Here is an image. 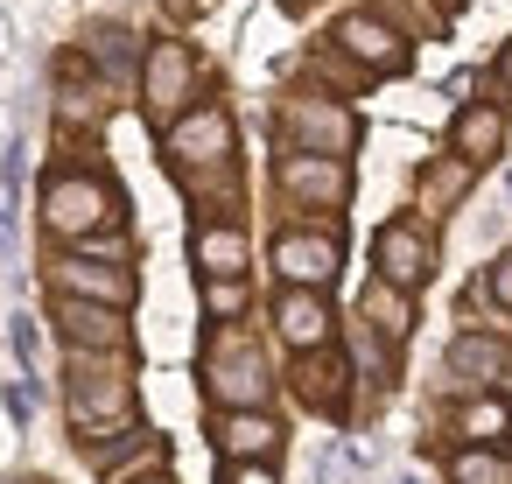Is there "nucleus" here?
Listing matches in <instances>:
<instances>
[{"mask_svg":"<svg viewBox=\"0 0 512 484\" xmlns=\"http://www.w3.org/2000/svg\"><path fill=\"white\" fill-rule=\"evenodd\" d=\"M141 484H169V477H141Z\"/></svg>","mask_w":512,"mask_h":484,"instance_id":"nucleus-31","label":"nucleus"},{"mask_svg":"<svg viewBox=\"0 0 512 484\" xmlns=\"http://www.w3.org/2000/svg\"><path fill=\"white\" fill-rule=\"evenodd\" d=\"M365 330H372V337H386V344H400V337L414 330L407 295H400V288H386V281H372V288H365Z\"/></svg>","mask_w":512,"mask_h":484,"instance_id":"nucleus-19","label":"nucleus"},{"mask_svg":"<svg viewBox=\"0 0 512 484\" xmlns=\"http://www.w3.org/2000/svg\"><path fill=\"white\" fill-rule=\"evenodd\" d=\"M463 183H470V162H435L428 176H421V204H449V197H463Z\"/></svg>","mask_w":512,"mask_h":484,"instance_id":"nucleus-24","label":"nucleus"},{"mask_svg":"<svg viewBox=\"0 0 512 484\" xmlns=\"http://www.w3.org/2000/svg\"><path fill=\"white\" fill-rule=\"evenodd\" d=\"M211 442L225 463H267L281 449V421L267 407H232V414H211Z\"/></svg>","mask_w":512,"mask_h":484,"instance_id":"nucleus-11","label":"nucleus"},{"mask_svg":"<svg viewBox=\"0 0 512 484\" xmlns=\"http://www.w3.org/2000/svg\"><path fill=\"white\" fill-rule=\"evenodd\" d=\"M463 435H470V442H505V435H512V407L470 400V407H463Z\"/></svg>","mask_w":512,"mask_h":484,"instance_id":"nucleus-23","label":"nucleus"},{"mask_svg":"<svg viewBox=\"0 0 512 484\" xmlns=\"http://www.w3.org/2000/svg\"><path fill=\"white\" fill-rule=\"evenodd\" d=\"M281 8H302V0H281Z\"/></svg>","mask_w":512,"mask_h":484,"instance_id":"nucleus-32","label":"nucleus"},{"mask_svg":"<svg viewBox=\"0 0 512 484\" xmlns=\"http://www.w3.org/2000/svg\"><path fill=\"white\" fill-rule=\"evenodd\" d=\"M281 127L295 134V155H330V162H344L351 155V141H358V120L337 106V99H288V113H281Z\"/></svg>","mask_w":512,"mask_h":484,"instance_id":"nucleus-5","label":"nucleus"},{"mask_svg":"<svg viewBox=\"0 0 512 484\" xmlns=\"http://www.w3.org/2000/svg\"><path fill=\"white\" fill-rule=\"evenodd\" d=\"M442 8H456V0H442Z\"/></svg>","mask_w":512,"mask_h":484,"instance_id":"nucleus-34","label":"nucleus"},{"mask_svg":"<svg viewBox=\"0 0 512 484\" xmlns=\"http://www.w3.org/2000/svg\"><path fill=\"white\" fill-rule=\"evenodd\" d=\"M57 330H64L71 351H127V309H99V302L57 295Z\"/></svg>","mask_w":512,"mask_h":484,"instance_id":"nucleus-13","label":"nucleus"},{"mask_svg":"<svg viewBox=\"0 0 512 484\" xmlns=\"http://www.w3.org/2000/svg\"><path fill=\"white\" fill-rule=\"evenodd\" d=\"M225 484H281L274 463H225Z\"/></svg>","mask_w":512,"mask_h":484,"instance_id":"nucleus-27","label":"nucleus"},{"mask_svg":"<svg viewBox=\"0 0 512 484\" xmlns=\"http://www.w3.org/2000/svg\"><path fill=\"white\" fill-rule=\"evenodd\" d=\"M162 463H169V442L162 435H134V449L127 456H113V463H99L106 470V484H141V477H162Z\"/></svg>","mask_w":512,"mask_h":484,"instance_id":"nucleus-20","label":"nucleus"},{"mask_svg":"<svg viewBox=\"0 0 512 484\" xmlns=\"http://www.w3.org/2000/svg\"><path fill=\"white\" fill-rule=\"evenodd\" d=\"M498 85H505V92H512V43H505V50H498Z\"/></svg>","mask_w":512,"mask_h":484,"instance_id":"nucleus-30","label":"nucleus"},{"mask_svg":"<svg viewBox=\"0 0 512 484\" xmlns=\"http://www.w3.org/2000/svg\"><path fill=\"white\" fill-rule=\"evenodd\" d=\"M449 372L470 379V386H498V393H512V351L491 344V337H456V344H449Z\"/></svg>","mask_w":512,"mask_h":484,"instance_id":"nucleus-15","label":"nucleus"},{"mask_svg":"<svg viewBox=\"0 0 512 484\" xmlns=\"http://www.w3.org/2000/svg\"><path fill=\"white\" fill-rule=\"evenodd\" d=\"M169 162H183V169H218V162H232V113H225V106H190V113L169 127Z\"/></svg>","mask_w":512,"mask_h":484,"instance_id":"nucleus-8","label":"nucleus"},{"mask_svg":"<svg viewBox=\"0 0 512 484\" xmlns=\"http://www.w3.org/2000/svg\"><path fill=\"white\" fill-rule=\"evenodd\" d=\"M344 365L330 358V351H302V365H295V393H302V407H316V414H344Z\"/></svg>","mask_w":512,"mask_h":484,"instance_id":"nucleus-16","label":"nucleus"},{"mask_svg":"<svg viewBox=\"0 0 512 484\" xmlns=\"http://www.w3.org/2000/svg\"><path fill=\"white\" fill-rule=\"evenodd\" d=\"M190 253H197L204 281H239V274H246V239H239L232 225H204V232L190 239Z\"/></svg>","mask_w":512,"mask_h":484,"instance_id":"nucleus-18","label":"nucleus"},{"mask_svg":"<svg viewBox=\"0 0 512 484\" xmlns=\"http://www.w3.org/2000/svg\"><path fill=\"white\" fill-rule=\"evenodd\" d=\"M204 309L211 316H239L246 309V281H204Z\"/></svg>","mask_w":512,"mask_h":484,"instance_id":"nucleus-26","label":"nucleus"},{"mask_svg":"<svg viewBox=\"0 0 512 484\" xmlns=\"http://www.w3.org/2000/svg\"><path fill=\"white\" fill-rule=\"evenodd\" d=\"M281 190L316 204V211H337L351 197V169L330 162V155H281Z\"/></svg>","mask_w":512,"mask_h":484,"instance_id":"nucleus-12","label":"nucleus"},{"mask_svg":"<svg viewBox=\"0 0 512 484\" xmlns=\"http://www.w3.org/2000/svg\"><path fill=\"white\" fill-rule=\"evenodd\" d=\"M372 267H379V281L386 288H421L428 274H435V246H428V232L414 225V218H393V225H379V239H372Z\"/></svg>","mask_w":512,"mask_h":484,"instance_id":"nucleus-6","label":"nucleus"},{"mask_svg":"<svg viewBox=\"0 0 512 484\" xmlns=\"http://www.w3.org/2000/svg\"><path fill=\"white\" fill-rule=\"evenodd\" d=\"M505 197H512V176H505Z\"/></svg>","mask_w":512,"mask_h":484,"instance_id":"nucleus-33","label":"nucleus"},{"mask_svg":"<svg viewBox=\"0 0 512 484\" xmlns=\"http://www.w3.org/2000/svg\"><path fill=\"white\" fill-rule=\"evenodd\" d=\"M330 302L316 295V288H281V302H274V330L288 337V351L302 358V351H323L330 344Z\"/></svg>","mask_w":512,"mask_h":484,"instance_id":"nucleus-14","label":"nucleus"},{"mask_svg":"<svg viewBox=\"0 0 512 484\" xmlns=\"http://www.w3.org/2000/svg\"><path fill=\"white\" fill-rule=\"evenodd\" d=\"M36 351H43V344H36V323H29V316H15V358H22L29 372H36Z\"/></svg>","mask_w":512,"mask_h":484,"instance_id":"nucleus-29","label":"nucleus"},{"mask_svg":"<svg viewBox=\"0 0 512 484\" xmlns=\"http://www.w3.org/2000/svg\"><path fill=\"white\" fill-rule=\"evenodd\" d=\"M400 484H414V477H400Z\"/></svg>","mask_w":512,"mask_h":484,"instance_id":"nucleus-35","label":"nucleus"},{"mask_svg":"<svg viewBox=\"0 0 512 484\" xmlns=\"http://www.w3.org/2000/svg\"><path fill=\"white\" fill-rule=\"evenodd\" d=\"M379 22H386L393 36H400V29H414V36H442V15L421 8V0H386V15H379Z\"/></svg>","mask_w":512,"mask_h":484,"instance_id":"nucleus-25","label":"nucleus"},{"mask_svg":"<svg viewBox=\"0 0 512 484\" xmlns=\"http://www.w3.org/2000/svg\"><path fill=\"white\" fill-rule=\"evenodd\" d=\"M50 281H57V295H71V302H99V309H127L134 302V274L127 267H113V260H57L50 267Z\"/></svg>","mask_w":512,"mask_h":484,"instance_id":"nucleus-10","label":"nucleus"},{"mask_svg":"<svg viewBox=\"0 0 512 484\" xmlns=\"http://www.w3.org/2000/svg\"><path fill=\"white\" fill-rule=\"evenodd\" d=\"M449 141H456V162H470V169H477V162H491V155H498V141H505V113H498V106H463Z\"/></svg>","mask_w":512,"mask_h":484,"instance_id":"nucleus-17","label":"nucleus"},{"mask_svg":"<svg viewBox=\"0 0 512 484\" xmlns=\"http://www.w3.org/2000/svg\"><path fill=\"white\" fill-rule=\"evenodd\" d=\"M274 267H281V281L288 288H330L337 281V267H344V246H337V225H323V232H281L274 239Z\"/></svg>","mask_w":512,"mask_h":484,"instance_id":"nucleus-7","label":"nucleus"},{"mask_svg":"<svg viewBox=\"0 0 512 484\" xmlns=\"http://www.w3.org/2000/svg\"><path fill=\"white\" fill-rule=\"evenodd\" d=\"M449 484H512V463L491 449H456L449 456Z\"/></svg>","mask_w":512,"mask_h":484,"instance_id":"nucleus-22","label":"nucleus"},{"mask_svg":"<svg viewBox=\"0 0 512 484\" xmlns=\"http://www.w3.org/2000/svg\"><path fill=\"white\" fill-rule=\"evenodd\" d=\"M484 288H491V302H505V309H512V253H505V260H491Z\"/></svg>","mask_w":512,"mask_h":484,"instance_id":"nucleus-28","label":"nucleus"},{"mask_svg":"<svg viewBox=\"0 0 512 484\" xmlns=\"http://www.w3.org/2000/svg\"><path fill=\"white\" fill-rule=\"evenodd\" d=\"M204 393L218 400V414L260 407L274 393V372H267V358H260V344L246 330H211V344H204Z\"/></svg>","mask_w":512,"mask_h":484,"instance_id":"nucleus-2","label":"nucleus"},{"mask_svg":"<svg viewBox=\"0 0 512 484\" xmlns=\"http://www.w3.org/2000/svg\"><path fill=\"white\" fill-rule=\"evenodd\" d=\"M113 211H120V197H113L106 176L64 169V176L43 183V225H50L57 239H92L99 225H113Z\"/></svg>","mask_w":512,"mask_h":484,"instance_id":"nucleus-3","label":"nucleus"},{"mask_svg":"<svg viewBox=\"0 0 512 484\" xmlns=\"http://www.w3.org/2000/svg\"><path fill=\"white\" fill-rule=\"evenodd\" d=\"M330 43H337L365 78H393V71H407V36H393L379 15H344Z\"/></svg>","mask_w":512,"mask_h":484,"instance_id":"nucleus-9","label":"nucleus"},{"mask_svg":"<svg viewBox=\"0 0 512 484\" xmlns=\"http://www.w3.org/2000/svg\"><path fill=\"white\" fill-rule=\"evenodd\" d=\"M190 92H197V57H190L183 43H155V50L141 57V99H148V113H155L162 127H176L183 106H190Z\"/></svg>","mask_w":512,"mask_h":484,"instance_id":"nucleus-4","label":"nucleus"},{"mask_svg":"<svg viewBox=\"0 0 512 484\" xmlns=\"http://www.w3.org/2000/svg\"><path fill=\"white\" fill-rule=\"evenodd\" d=\"M85 57H99V71H106V85H120V78H127V71L141 64V43H134L127 29H113V22H106V29H92V43H85Z\"/></svg>","mask_w":512,"mask_h":484,"instance_id":"nucleus-21","label":"nucleus"},{"mask_svg":"<svg viewBox=\"0 0 512 484\" xmlns=\"http://www.w3.org/2000/svg\"><path fill=\"white\" fill-rule=\"evenodd\" d=\"M71 421L78 435L92 428H134V379L120 365V351H71Z\"/></svg>","mask_w":512,"mask_h":484,"instance_id":"nucleus-1","label":"nucleus"}]
</instances>
